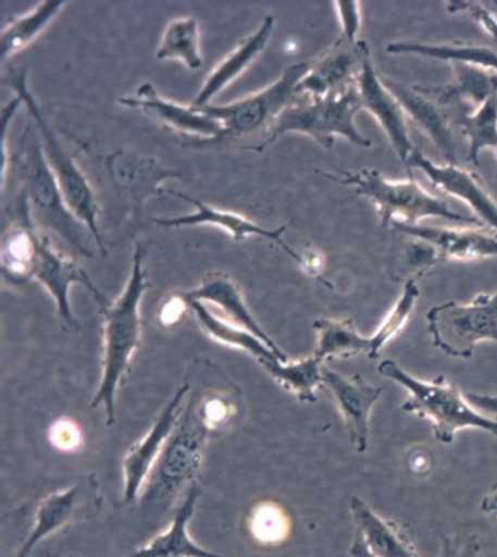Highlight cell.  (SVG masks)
Masks as SVG:
<instances>
[{
    "label": "cell",
    "mask_w": 497,
    "mask_h": 557,
    "mask_svg": "<svg viewBox=\"0 0 497 557\" xmlns=\"http://www.w3.org/2000/svg\"><path fill=\"white\" fill-rule=\"evenodd\" d=\"M448 12L457 14V12H465L475 21L493 38L497 45V21L483 7L482 2H470V0H452L447 3Z\"/></svg>",
    "instance_id": "obj_39"
},
{
    "label": "cell",
    "mask_w": 497,
    "mask_h": 557,
    "mask_svg": "<svg viewBox=\"0 0 497 557\" xmlns=\"http://www.w3.org/2000/svg\"><path fill=\"white\" fill-rule=\"evenodd\" d=\"M261 367L283 389L294 394L301 401H316V394L321 385H324L323 362L319 361L314 355L299 361L276 359V361L263 362Z\"/></svg>",
    "instance_id": "obj_31"
},
{
    "label": "cell",
    "mask_w": 497,
    "mask_h": 557,
    "mask_svg": "<svg viewBox=\"0 0 497 557\" xmlns=\"http://www.w3.org/2000/svg\"><path fill=\"white\" fill-rule=\"evenodd\" d=\"M426 321L435 347L448 357L469 359L479 343H497V293L480 294L470 304H439Z\"/></svg>",
    "instance_id": "obj_9"
},
{
    "label": "cell",
    "mask_w": 497,
    "mask_h": 557,
    "mask_svg": "<svg viewBox=\"0 0 497 557\" xmlns=\"http://www.w3.org/2000/svg\"><path fill=\"white\" fill-rule=\"evenodd\" d=\"M458 128L469 140L467 161L479 166L483 149H495L497 152V94L473 113H461Z\"/></svg>",
    "instance_id": "obj_33"
},
{
    "label": "cell",
    "mask_w": 497,
    "mask_h": 557,
    "mask_svg": "<svg viewBox=\"0 0 497 557\" xmlns=\"http://www.w3.org/2000/svg\"><path fill=\"white\" fill-rule=\"evenodd\" d=\"M419 295L415 281L406 282L400 298L397 299L392 310L381 321L380 327L375 330V333L371 334V354L368 355V358L378 359L384 347L402 332V329L409 323L411 314H413Z\"/></svg>",
    "instance_id": "obj_35"
},
{
    "label": "cell",
    "mask_w": 497,
    "mask_h": 557,
    "mask_svg": "<svg viewBox=\"0 0 497 557\" xmlns=\"http://www.w3.org/2000/svg\"><path fill=\"white\" fill-rule=\"evenodd\" d=\"M173 195L179 197L187 203L195 206L196 212L188 213V215L177 216V218H156V224L164 226V228H182V226H197V225H212L216 226V228H221L228 233L231 237L234 238V242L241 243L244 239L250 237H263L268 238L269 242H273L278 244L288 252L294 260H297L299 263V255L293 250L283 242V234H285L286 228L288 226L283 225L277 230H268L263 228V226L257 225L256 222L248 220V218L239 215V213L221 211V209L213 208V206L206 205L203 201L199 199H195V197L184 195V193L175 191V190H164L162 195Z\"/></svg>",
    "instance_id": "obj_17"
},
{
    "label": "cell",
    "mask_w": 497,
    "mask_h": 557,
    "mask_svg": "<svg viewBox=\"0 0 497 557\" xmlns=\"http://www.w3.org/2000/svg\"><path fill=\"white\" fill-rule=\"evenodd\" d=\"M359 96H361L362 110L374 115L380 126L387 133L389 144L393 145L398 158L407 162L415 147L409 135L407 114L397 97L385 85L383 75L376 71L371 58V49L362 40V67L357 79Z\"/></svg>",
    "instance_id": "obj_12"
},
{
    "label": "cell",
    "mask_w": 497,
    "mask_h": 557,
    "mask_svg": "<svg viewBox=\"0 0 497 557\" xmlns=\"http://www.w3.org/2000/svg\"><path fill=\"white\" fill-rule=\"evenodd\" d=\"M361 110L362 101L357 84L324 98H297L293 106L278 115L263 137V143L251 149L263 152L286 133L308 135L325 149L332 148L338 136L359 148H371V140L358 131L355 123Z\"/></svg>",
    "instance_id": "obj_5"
},
{
    "label": "cell",
    "mask_w": 497,
    "mask_h": 557,
    "mask_svg": "<svg viewBox=\"0 0 497 557\" xmlns=\"http://www.w3.org/2000/svg\"><path fill=\"white\" fill-rule=\"evenodd\" d=\"M337 8L338 20H340L341 37L347 41L357 42L358 33L361 29V3L359 2H334Z\"/></svg>",
    "instance_id": "obj_40"
},
{
    "label": "cell",
    "mask_w": 497,
    "mask_h": 557,
    "mask_svg": "<svg viewBox=\"0 0 497 557\" xmlns=\"http://www.w3.org/2000/svg\"><path fill=\"white\" fill-rule=\"evenodd\" d=\"M186 299L200 329L203 330L210 338L220 343V345L233 347V349L243 350V352L251 355L252 358L259 361L260 366L263 362L281 359L264 342L256 337L254 334L213 314L203 302L195 301V299ZM281 361H283V359H281Z\"/></svg>",
    "instance_id": "obj_25"
},
{
    "label": "cell",
    "mask_w": 497,
    "mask_h": 557,
    "mask_svg": "<svg viewBox=\"0 0 497 557\" xmlns=\"http://www.w3.org/2000/svg\"><path fill=\"white\" fill-rule=\"evenodd\" d=\"M16 173L23 182V195L28 201L34 225L45 233L53 231L83 256H91L87 226L76 220L60 190L53 170L47 161L41 137L32 135L29 127L21 139L15 156Z\"/></svg>",
    "instance_id": "obj_4"
},
{
    "label": "cell",
    "mask_w": 497,
    "mask_h": 557,
    "mask_svg": "<svg viewBox=\"0 0 497 557\" xmlns=\"http://www.w3.org/2000/svg\"><path fill=\"white\" fill-rule=\"evenodd\" d=\"M32 278L40 282L54 299L60 321L64 327H78V321L72 312L71 301H69V290L72 285L85 286L96 298L98 307L101 308L109 304L104 295L94 285L89 274L80 269L74 260L55 250L50 238L41 230H38L37 234V250L36 257H34Z\"/></svg>",
    "instance_id": "obj_11"
},
{
    "label": "cell",
    "mask_w": 497,
    "mask_h": 557,
    "mask_svg": "<svg viewBox=\"0 0 497 557\" xmlns=\"http://www.w3.org/2000/svg\"><path fill=\"white\" fill-rule=\"evenodd\" d=\"M50 444L59 451L76 453L84 444V434L72 419L62 418L50 426Z\"/></svg>",
    "instance_id": "obj_37"
},
{
    "label": "cell",
    "mask_w": 497,
    "mask_h": 557,
    "mask_svg": "<svg viewBox=\"0 0 497 557\" xmlns=\"http://www.w3.org/2000/svg\"><path fill=\"white\" fill-rule=\"evenodd\" d=\"M406 165L422 171L438 190L464 201L486 228L497 233V200L477 175L460 165L435 164L418 148L411 152Z\"/></svg>",
    "instance_id": "obj_14"
},
{
    "label": "cell",
    "mask_w": 497,
    "mask_h": 557,
    "mask_svg": "<svg viewBox=\"0 0 497 557\" xmlns=\"http://www.w3.org/2000/svg\"><path fill=\"white\" fill-rule=\"evenodd\" d=\"M452 66L453 83L447 87H434V92L444 102L464 107L473 113L488 98L497 94L496 72L484 71L470 64L449 63Z\"/></svg>",
    "instance_id": "obj_28"
},
{
    "label": "cell",
    "mask_w": 497,
    "mask_h": 557,
    "mask_svg": "<svg viewBox=\"0 0 497 557\" xmlns=\"http://www.w3.org/2000/svg\"><path fill=\"white\" fill-rule=\"evenodd\" d=\"M387 51L389 54H415L448 63L470 64V66L497 74V49L474 45V42L426 45V42L397 41L388 45Z\"/></svg>",
    "instance_id": "obj_27"
},
{
    "label": "cell",
    "mask_w": 497,
    "mask_h": 557,
    "mask_svg": "<svg viewBox=\"0 0 497 557\" xmlns=\"http://www.w3.org/2000/svg\"><path fill=\"white\" fill-rule=\"evenodd\" d=\"M64 5L66 2L63 0H45L27 14L12 16L0 34V58L7 60L12 54L32 46L53 23Z\"/></svg>",
    "instance_id": "obj_30"
},
{
    "label": "cell",
    "mask_w": 497,
    "mask_h": 557,
    "mask_svg": "<svg viewBox=\"0 0 497 557\" xmlns=\"http://www.w3.org/2000/svg\"><path fill=\"white\" fill-rule=\"evenodd\" d=\"M250 529L261 543H278L288 535L289 520L285 511L273 503H263L254 509L250 518Z\"/></svg>",
    "instance_id": "obj_36"
},
{
    "label": "cell",
    "mask_w": 497,
    "mask_h": 557,
    "mask_svg": "<svg viewBox=\"0 0 497 557\" xmlns=\"http://www.w3.org/2000/svg\"><path fill=\"white\" fill-rule=\"evenodd\" d=\"M361 67L362 40L350 42L340 37L314 62H310L307 75L298 85V97L324 98L345 91L357 84Z\"/></svg>",
    "instance_id": "obj_15"
},
{
    "label": "cell",
    "mask_w": 497,
    "mask_h": 557,
    "mask_svg": "<svg viewBox=\"0 0 497 557\" xmlns=\"http://www.w3.org/2000/svg\"><path fill=\"white\" fill-rule=\"evenodd\" d=\"M467 400L480 411V413L497 419V396L483 393H465Z\"/></svg>",
    "instance_id": "obj_43"
},
{
    "label": "cell",
    "mask_w": 497,
    "mask_h": 557,
    "mask_svg": "<svg viewBox=\"0 0 497 557\" xmlns=\"http://www.w3.org/2000/svg\"><path fill=\"white\" fill-rule=\"evenodd\" d=\"M274 32V18L272 15L265 16L260 28L251 36L244 38L241 42L208 76L203 87L197 94L191 102L192 109H201V107L212 104L213 98L226 87H229L234 81L247 71L254 63V60L263 53L268 47L270 38Z\"/></svg>",
    "instance_id": "obj_21"
},
{
    "label": "cell",
    "mask_w": 497,
    "mask_h": 557,
    "mask_svg": "<svg viewBox=\"0 0 497 557\" xmlns=\"http://www.w3.org/2000/svg\"><path fill=\"white\" fill-rule=\"evenodd\" d=\"M393 231L431 243L443 263L447 261H480L497 257V238L482 228H444V226L407 225L394 222Z\"/></svg>",
    "instance_id": "obj_18"
},
{
    "label": "cell",
    "mask_w": 497,
    "mask_h": 557,
    "mask_svg": "<svg viewBox=\"0 0 497 557\" xmlns=\"http://www.w3.org/2000/svg\"><path fill=\"white\" fill-rule=\"evenodd\" d=\"M5 83L8 87L14 89L16 96L23 100V104L27 107L29 114H32L37 131L41 136L47 161H49L51 170H53L54 177L58 180L60 190H62L69 209L74 213L76 220L87 226L94 242L100 248L101 255L107 256L105 243L101 237L100 228H98L100 206H98L96 193L89 186L83 171L76 165L74 158L62 147V144H60V140L49 127V123L46 122L36 98L29 91L27 66H21L16 71L11 72Z\"/></svg>",
    "instance_id": "obj_7"
},
{
    "label": "cell",
    "mask_w": 497,
    "mask_h": 557,
    "mask_svg": "<svg viewBox=\"0 0 497 557\" xmlns=\"http://www.w3.org/2000/svg\"><path fill=\"white\" fill-rule=\"evenodd\" d=\"M199 496V486L192 483L186 498L175 512L169 529L152 539L147 546L124 557H228L206 550V548L192 542L190 534H188V522L195 513Z\"/></svg>",
    "instance_id": "obj_23"
},
{
    "label": "cell",
    "mask_w": 497,
    "mask_h": 557,
    "mask_svg": "<svg viewBox=\"0 0 497 557\" xmlns=\"http://www.w3.org/2000/svg\"><path fill=\"white\" fill-rule=\"evenodd\" d=\"M308 69H310V62L293 64L283 72L276 83L259 92L231 104H210L196 110L222 124L224 135L218 140L237 139V137L251 136L261 131H264L265 136L278 115L297 101V88L307 75Z\"/></svg>",
    "instance_id": "obj_8"
},
{
    "label": "cell",
    "mask_w": 497,
    "mask_h": 557,
    "mask_svg": "<svg viewBox=\"0 0 497 557\" xmlns=\"http://www.w3.org/2000/svg\"><path fill=\"white\" fill-rule=\"evenodd\" d=\"M184 297L203 304L209 302L220 308V310L224 312L222 319L254 334V336L259 337L261 342H264L278 358L283 359V361H288V357L283 354L281 347L261 329L259 321L252 315L237 282L226 276V274H208L197 288L190 290V293L184 294Z\"/></svg>",
    "instance_id": "obj_20"
},
{
    "label": "cell",
    "mask_w": 497,
    "mask_h": 557,
    "mask_svg": "<svg viewBox=\"0 0 497 557\" xmlns=\"http://www.w3.org/2000/svg\"><path fill=\"white\" fill-rule=\"evenodd\" d=\"M188 308L190 306L184 295H175V297L166 299L160 311V323L165 327L177 324Z\"/></svg>",
    "instance_id": "obj_42"
},
{
    "label": "cell",
    "mask_w": 497,
    "mask_h": 557,
    "mask_svg": "<svg viewBox=\"0 0 497 557\" xmlns=\"http://www.w3.org/2000/svg\"><path fill=\"white\" fill-rule=\"evenodd\" d=\"M482 3L483 7L486 8V10L490 12V14L495 16V20L497 21V0H484Z\"/></svg>",
    "instance_id": "obj_47"
},
{
    "label": "cell",
    "mask_w": 497,
    "mask_h": 557,
    "mask_svg": "<svg viewBox=\"0 0 497 557\" xmlns=\"http://www.w3.org/2000/svg\"><path fill=\"white\" fill-rule=\"evenodd\" d=\"M378 372L409 393L401 409L431 422L435 438L440 444H452L458 432L464 430H479L497 436V419L480 413L467 400L465 394L444 376L432 381L415 379L392 359L381 362Z\"/></svg>",
    "instance_id": "obj_2"
},
{
    "label": "cell",
    "mask_w": 497,
    "mask_h": 557,
    "mask_svg": "<svg viewBox=\"0 0 497 557\" xmlns=\"http://www.w3.org/2000/svg\"><path fill=\"white\" fill-rule=\"evenodd\" d=\"M299 257H301L299 264H301L303 272L312 277H319L324 268V259L321 252L316 251L315 248L308 247Z\"/></svg>",
    "instance_id": "obj_44"
},
{
    "label": "cell",
    "mask_w": 497,
    "mask_h": 557,
    "mask_svg": "<svg viewBox=\"0 0 497 557\" xmlns=\"http://www.w3.org/2000/svg\"><path fill=\"white\" fill-rule=\"evenodd\" d=\"M188 384H184L175 392L169 405L164 407L160 416L148 434L128 449L127 456L123 460V498L124 503L133 504L139 496L141 486L148 482L149 474L153 467L160 460L166 443L173 435L175 426L182 418L184 401L188 394Z\"/></svg>",
    "instance_id": "obj_13"
},
{
    "label": "cell",
    "mask_w": 497,
    "mask_h": 557,
    "mask_svg": "<svg viewBox=\"0 0 497 557\" xmlns=\"http://www.w3.org/2000/svg\"><path fill=\"white\" fill-rule=\"evenodd\" d=\"M320 174L332 182L353 187L359 196L372 201L378 211L383 228H392L394 222L420 225L427 218H439L473 228H486L477 218L452 211L447 201L432 195L414 178L392 180L376 170H362L359 173L340 171L338 175Z\"/></svg>",
    "instance_id": "obj_3"
},
{
    "label": "cell",
    "mask_w": 497,
    "mask_h": 557,
    "mask_svg": "<svg viewBox=\"0 0 497 557\" xmlns=\"http://www.w3.org/2000/svg\"><path fill=\"white\" fill-rule=\"evenodd\" d=\"M158 60H179L190 71L203 66L199 23L195 18L174 20L165 28L157 49Z\"/></svg>",
    "instance_id": "obj_32"
},
{
    "label": "cell",
    "mask_w": 497,
    "mask_h": 557,
    "mask_svg": "<svg viewBox=\"0 0 497 557\" xmlns=\"http://www.w3.org/2000/svg\"><path fill=\"white\" fill-rule=\"evenodd\" d=\"M79 487L72 486L67 490L54 492L42 499L38 505L36 516H34V524L29 531L28 537L25 539L23 546L20 547L16 557H28L34 548L42 540L50 537L55 531L63 529L69 524L79 509Z\"/></svg>",
    "instance_id": "obj_26"
},
{
    "label": "cell",
    "mask_w": 497,
    "mask_h": 557,
    "mask_svg": "<svg viewBox=\"0 0 497 557\" xmlns=\"http://www.w3.org/2000/svg\"><path fill=\"white\" fill-rule=\"evenodd\" d=\"M323 376L349 431L351 444L359 454L366 453L372 409L384 388L368 383L362 375L346 376L328 368H324Z\"/></svg>",
    "instance_id": "obj_16"
},
{
    "label": "cell",
    "mask_w": 497,
    "mask_h": 557,
    "mask_svg": "<svg viewBox=\"0 0 497 557\" xmlns=\"http://www.w3.org/2000/svg\"><path fill=\"white\" fill-rule=\"evenodd\" d=\"M479 543L475 540L460 537H445L443 543V557H477Z\"/></svg>",
    "instance_id": "obj_41"
},
{
    "label": "cell",
    "mask_w": 497,
    "mask_h": 557,
    "mask_svg": "<svg viewBox=\"0 0 497 557\" xmlns=\"http://www.w3.org/2000/svg\"><path fill=\"white\" fill-rule=\"evenodd\" d=\"M312 329L316 332L314 357L321 362L371 354V338L363 336L351 320L319 319Z\"/></svg>",
    "instance_id": "obj_29"
},
{
    "label": "cell",
    "mask_w": 497,
    "mask_h": 557,
    "mask_svg": "<svg viewBox=\"0 0 497 557\" xmlns=\"http://www.w3.org/2000/svg\"><path fill=\"white\" fill-rule=\"evenodd\" d=\"M406 237L409 239L394 252L392 272H389V276L396 281L405 278V284L424 276L436 265L444 264L438 250L431 243L409 237V235Z\"/></svg>",
    "instance_id": "obj_34"
},
{
    "label": "cell",
    "mask_w": 497,
    "mask_h": 557,
    "mask_svg": "<svg viewBox=\"0 0 497 557\" xmlns=\"http://www.w3.org/2000/svg\"><path fill=\"white\" fill-rule=\"evenodd\" d=\"M119 104L128 109H139L156 115L165 126L182 132L184 135L201 137L203 140H218L224 135V127L218 120L201 111L166 100L152 84L137 88L135 97H120Z\"/></svg>",
    "instance_id": "obj_19"
},
{
    "label": "cell",
    "mask_w": 497,
    "mask_h": 557,
    "mask_svg": "<svg viewBox=\"0 0 497 557\" xmlns=\"http://www.w3.org/2000/svg\"><path fill=\"white\" fill-rule=\"evenodd\" d=\"M383 79L389 91L400 101L407 119L423 131L424 135L430 136L447 164L458 165L456 137L458 117L461 113H469V111L440 101L432 88L406 87L385 76Z\"/></svg>",
    "instance_id": "obj_10"
},
{
    "label": "cell",
    "mask_w": 497,
    "mask_h": 557,
    "mask_svg": "<svg viewBox=\"0 0 497 557\" xmlns=\"http://www.w3.org/2000/svg\"><path fill=\"white\" fill-rule=\"evenodd\" d=\"M107 169L114 186L131 197L136 209L149 196L162 195L164 188L160 186L166 178L178 177L177 173L162 169L157 161L133 156L124 149L107 158Z\"/></svg>",
    "instance_id": "obj_22"
},
{
    "label": "cell",
    "mask_w": 497,
    "mask_h": 557,
    "mask_svg": "<svg viewBox=\"0 0 497 557\" xmlns=\"http://www.w3.org/2000/svg\"><path fill=\"white\" fill-rule=\"evenodd\" d=\"M144 259V246L137 243L135 255H133L132 274L123 293L115 302H109L100 308L104 319L102 374L91 407L97 409L104 406L109 425H113L115 421V396H117L120 384L126 379L133 355L140 346V304L148 289Z\"/></svg>",
    "instance_id": "obj_1"
},
{
    "label": "cell",
    "mask_w": 497,
    "mask_h": 557,
    "mask_svg": "<svg viewBox=\"0 0 497 557\" xmlns=\"http://www.w3.org/2000/svg\"><path fill=\"white\" fill-rule=\"evenodd\" d=\"M483 511L497 518V483L493 486L490 494L483 499Z\"/></svg>",
    "instance_id": "obj_46"
},
{
    "label": "cell",
    "mask_w": 497,
    "mask_h": 557,
    "mask_svg": "<svg viewBox=\"0 0 497 557\" xmlns=\"http://www.w3.org/2000/svg\"><path fill=\"white\" fill-rule=\"evenodd\" d=\"M355 527L375 557H419L409 537L396 522L381 517L361 498L350 499Z\"/></svg>",
    "instance_id": "obj_24"
},
{
    "label": "cell",
    "mask_w": 497,
    "mask_h": 557,
    "mask_svg": "<svg viewBox=\"0 0 497 557\" xmlns=\"http://www.w3.org/2000/svg\"><path fill=\"white\" fill-rule=\"evenodd\" d=\"M209 432L201 421L196 397L192 396L160 460L149 474L147 490L141 496V505L147 511H165L179 492L195 480L203 462Z\"/></svg>",
    "instance_id": "obj_6"
},
{
    "label": "cell",
    "mask_w": 497,
    "mask_h": 557,
    "mask_svg": "<svg viewBox=\"0 0 497 557\" xmlns=\"http://www.w3.org/2000/svg\"><path fill=\"white\" fill-rule=\"evenodd\" d=\"M201 421L209 431L220 430L229 421L233 414V407L222 397H209L204 400L197 401Z\"/></svg>",
    "instance_id": "obj_38"
},
{
    "label": "cell",
    "mask_w": 497,
    "mask_h": 557,
    "mask_svg": "<svg viewBox=\"0 0 497 557\" xmlns=\"http://www.w3.org/2000/svg\"><path fill=\"white\" fill-rule=\"evenodd\" d=\"M350 556L375 557L374 555H372V552L370 550V547H368L365 540H363L362 535L359 534L358 531L357 533H355L353 542H351Z\"/></svg>",
    "instance_id": "obj_45"
}]
</instances>
